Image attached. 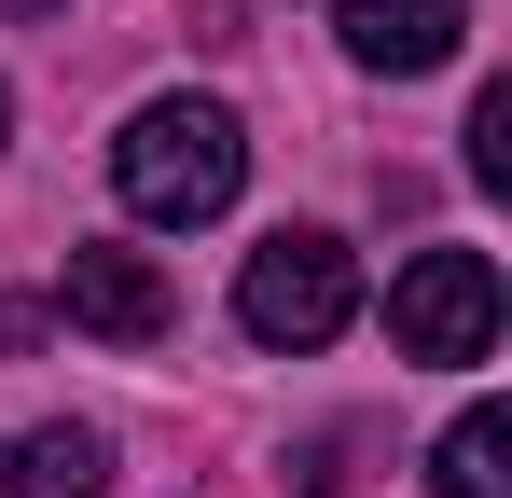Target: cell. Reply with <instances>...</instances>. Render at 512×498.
Returning a JSON list of instances; mask_svg holds the SVG:
<instances>
[{"mask_svg": "<svg viewBox=\"0 0 512 498\" xmlns=\"http://www.w3.org/2000/svg\"><path fill=\"white\" fill-rule=\"evenodd\" d=\"M56 305H70L97 346H167V332H180V291L153 277V249H111V236H70Z\"/></svg>", "mask_w": 512, "mask_h": 498, "instance_id": "obj_4", "label": "cell"}, {"mask_svg": "<svg viewBox=\"0 0 512 498\" xmlns=\"http://www.w3.org/2000/svg\"><path fill=\"white\" fill-rule=\"evenodd\" d=\"M429 485H443V498H512V415L471 402L443 443H429Z\"/></svg>", "mask_w": 512, "mask_h": 498, "instance_id": "obj_7", "label": "cell"}, {"mask_svg": "<svg viewBox=\"0 0 512 498\" xmlns=\"http://www.w3.org/2000/svg\"><path fill=\"white\" fill-rule=\"evenodd\" d=\"M471 180H485V194H512V83H485V97H471Z\"/></svg>", "mask_w": 512, "mask_h": 498, "instance_id": "obj_8", "label": "cell"}, {"mask_svg": "<svg viewBox=\"0 0 512 498\" xmlns=\"http://www.w3.org/2000/svg\"><path fill=\"white\" fill-rule=\"evenodd\" d=\"M0 498H111V443L97 429H14L0 443Z\"/></svg>", "mask_w": 512, "mask_h": 498, "instance_id": "obj_6", "label": "cell"}, {"mask_svg": "<svg viewBox=\"0 0 512 498\" xmlns=\"http://www.w3.org/2000/svg\"><path fill=\"white\" fill-rule=\"evenodd\" d=\"M360 319V263H346V236H263L250 277H236V332L250 346H333V332Z\"/></svg>", "mask_w": 512, "mask_h": 498, "instance_id": "obj_2", "label": "cell"}, {"mask_svg": "<svg viewBox=\"0 0 512 498\" xmlns=\"http://www.w3.org/2000/svg\"><path fill=\"white\" fill-rule=\"evenodd\" d=\"M388 332H402V360H485L499 346V263L485 249H416L402 291H388Z\"/></svg>", "mask_w": 512, "mask_h": 498, "instance_id": "obj_3", "label": "cell"}, {"mask_svg": "<svg viewBox=\"0 0 512 498\" xmlns=\"http://www.w3.org/2000/svg\"><path fill=\"white\" fill-rule=\"evenodd\" d=\"M333 28H346V56L374 83H429L471 42V0H333Z\"/></svg>", "mask_w": 512, "mask_h": 498, "instance_id": "obj_5", "label": "cell"}, {"mask_svg": "<svg viewBox=\"0 0 512 498\" xmlns=\"http://www.w3.org/2000/svg\"><path fill=\"white\" fill-rule=\"evenodd\" d=\"M0 139H14V83H0Z\"/></svg>", "mask_w": 512, "mask_h": 498, "instance_id": "obj_9", "label": "cell"}, {"mask_svg": "<svg viewBox=\"0 0 512 498\" xmlns=\"http://www.w3.org/2000/svg\"><path fill=\"white\" fill-rule=\"evenodd\" d=\"M236 180H250V139H236L222 97H153V111L111 139V194H125L139 222H222Z\"/></svg>", "mask_w": 512, "mask_h": 498, "instance_id": "obj_1", "label": "cell"}]
</instances>
